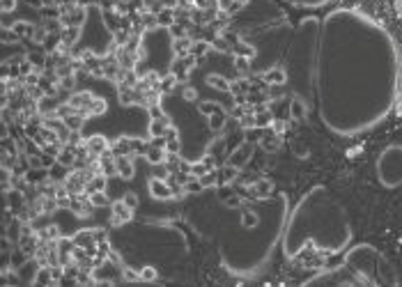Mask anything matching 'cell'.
Here are the masks:
<instances>
[{
  "instance_id": "obj_13",
  "label": "cell",
  "mask_w": 402,
  "mask_h": 287,
  "mask_svg": "<svg viewBox=\"0 0 402 287\" xmlns=\"http://www.w3.org/2000/svg\"><path fill=\"white\" fill-rule=\"evenodd\" d=\"M122 200H124V204H126V207H131V209H136V207H138V197H136V193H124V197H122Z\"/></svg>"
},
{
  "instance_id": "obj_3",
  "label": "cell",
  "mask_w": 402,
  "mask_h": 287,
  "mask_svg": "<svg viewBox=\"0 0 402 287\" xmlns=\"http://www.w3.org/2000/svg\"><path fill=\"white\" fill-rule=\"evenodd\" d=\"M115 163H117V175H120L122 180H131L133 177V154L115 156Z\"/></svg>"
},
{
  "instance_id": "obj_8",
  "label": "cell",
  "mask_w": 402,
  "mask_h": 287,
  "mask_svg": "<svg viewBox=\"0 0 402 287\" xmlns=\"http://www.w3.org/2000/svg\"><path fill=\"white\" fill-rule=\"evenodd\" d=\"M216 173H218V186H225V184H230V182L237 177V168L228 163V166H223L221 170H216Z\"/></svg>"
},
{
  "instance_id": "obj_12",
  "label": "cell",
  "mask_w": 402,
  "mask_h": 287,
  "mask_svg": "<svg viewBox=\"0 0 402 287\" xmlns=\"http://www.w3.org/2000/svg\"><path fill=\"white\" fill-rule=\"evenodd\" d=\"M209 83L214 85V88H218V90H223V92H230V83L225 81V78H221V76H211Z\"/></svg>"
},
{
  "instance_id": "obj_2",
  "label": "cell",
  "mask_w": 402,
  "mask_h": 287,
  "mask_svg": "<svg viewBox=\"0 0 402 287\" xmlns=\"http://www.w3.org/2000/svg\"><path fill=\"white\" fill-rule=\"evenodd\" d=\"M113 216H110V223L113 225H122V223H126L129 218H131V214H133V209L131 207H126L124 204V200H117V202H113Z\"/></svg>"
},
{
  "instance_id": "obj_10",
  "label": "cell",
  "mask_w": 402,
  "mask_h": 287,
  "mask_svg": "<svg viewBox=\"0 0 402 287\" xmlns=\"http://www.w3.org/2000/svg\"><path fill=\"white\" fill-rule=\"evenodd\" d=\"M46 175H48L46 168H37V170H28L25 173V180L30 182V184H39L42 180H46Z\"/></svg>"
},
{
  "instance_id": "obj_1",
  "label": "cell",
  "mask_w": 402,
  "mask_h": 287,
  "mask_svg": "<svg viewBox=\"0 0 402 287\" xmlns=\"http://www.w3.org/2000/svg\"><path fill=\"white\" fill-rule=\"evenodd\" d=\"M396 88L398 55L389 32L356 12L326 18L319 74L326 126L356 133L377 124L393 106Z\"/></svg>"
},
{
  "instance_id": "obj_4",
  "label": "cell",
  "mask_w": 402,
  "mask_h": 287,
  "mask_svg": "<svg viewBox=\"0 0 402 287\" xmlns=\"http://www.w3.org/2000/svg\"><path fill=\"white\" fill-rule=\"evenodd\" d=\"M150 191H152V195L159 197V200H168V197H173V189L163 184L159 177H152L150 180Z\"/></svg>"
},
{
  "instance_id": "obj_5",
  "label": "cell",
  "mask_w": 402,
  "mask_h": 287,
  "mask_svg": "<svg viewBox=\"0 0 402 287\" xmlns=\"http://www.w3.org/2000/svg\"><path fill=\"white\" fill-rule=\"evenodd\" d=\"M166 156H168L166 147H159V145H150V147H147V152H145V159H147L152 166H159V163H163V161H166Z\"/></svg>"
},
{
  "instance_id": "obj_11",
  "label": "cell",
  "mask_w": 402,
  "mask_h": 287,
  "mask_svg": "<svg viewBox=\"0 0 402 287\" xmlns=\"http://www.w3.org/2000/svg\"><path fill=\"white\" fill-rule=\"evenodd\" d=\"M173 18H175L173 9H163V12H159L156 21H159V23H163V25H173Z\"/></svg>"
},
{
  "instance_id": "obj_7",
  "label": "cell",
  "mask_w": 402,
  "mask_h": 287,
  "mask_svg": "<svg viewBox=\"0 0 402 287\" xmlns=\"http://www.w3.org/2000/svg\"><path fill=\"white\" fill-rule=\"evenodd\" d=\"M88 152H92V154H99V156H101L103 152H108V140H103L101 136L90 138V140H88Z\"/></svg>"
},
{
  "instance_id": "obj_9",
  "label": "cell",
  "mask_w": 402,
  "mask_h": 287,
  "mask_svg": "<svg viewBox=\"0 0 402 287\" xmlns=\"http://www.w3.org/2000/svg\"><path fill=\"white\" fill-rule=\"evenodd\" d=\"M88 202H90L92 207H106L110 200H108V195H106V191H95V193H90Z\"/></svg>"
},
{
  "instance_id": "obj_14",
  "label": "cell",
  "mask_w": 402,
  "mask_h": 287,
  "mask_svg": "<svg viewBox=\"0 0 402 287\" xmlns=\"http://www.w3.org/2000/svg\"><path fill=\"white\" fill-rule=\"evenodd\" d=\"M239 2H241V5H244V2H246V0H239Z\"/></svg>"
},
{
  "instance_id": "obj_6",
  "label": "cell",
  "mask_w": 402,
  "mask_h": 287,
  "mask_svg": "<svg viewBox=\"0 0 402 287\" xmlns=\"http://www.w3.org/2000/svg\"><path fill=\"white\" fill-rule=\"evenodd\" d=\"M55 161H58V166H62V168H72L74 163H76V152H74L72 145H69V147H62L60 154L55 156Z\"/></svg>"
}]
</instances>
